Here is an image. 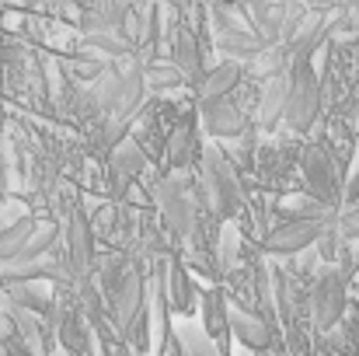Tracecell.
I'll return each mask as SVG.
<instances>
[{"label":"cell","instance_id":"obj_1","mask_svg":"<svg viewBox=\"0 0 359 356\" xmlns=\"http://www.w3.org/2000/svg\"><path fill=\"white\" fill-rule=\"evenodd\" d=\"M199 189L206 206L217 213V220H234L241 206H244V189H241L238 168L227 161V154L217 143L203 147V161H199Z\"/></svg>","mask_w":359,"mask_h":356},{"label":"cell","instance_id":"obj_2","mask_svg":"<svg viewBox=\"0 0 359 356\" xmlns=\"http://www.w3.org/2000/svg\"><path fill=\"white\" fill-rule=\"evenodd\" d=\"M321 112H325L321 81H318L311 60H297V63L290 67V91H286L283 122H286L293 133H311V129L318 126Z\"/></svg>","mask_w":359,"mask_h":356},{"label":"cell","instance_id":"obj_3","mask_svg":"<svg viewBox=\"0 0 359 356\" xmlns=\"http://www.w3.org/2000/svg\"><path fill=\"white\" fill-rule=\"evenodd\" d=\"M300 175H304L311 196H314L321 206H328V210L339 213V206H342V189H346V175H342V164L328 154L325 143L304 147V154H300Z\"/></svg>","mask_w":359,"mask_h":356},{"label":"cell","instance_id":"obj_4","mask_svg":"<svg viewBox=\"0 0 359 356\" xmlns=\"http://www.w3.org/2000/svg\"><path fill=\"white\" fill-rule=\"evenodd\" d=\"M353 265H325L311 286V322L321 336H328L346 311V283Z\"/></svg>","mask_w":359,"mask_h":356},{"label":"cell","instance_id":"obj_5","mask_svg":"<svg viewBox=\"0 0 359 356\" xmlns=\"http://www.w3.org/2000/svg\"><path fill=\"white\" fill-rule=\"evenodd\" d=\"M60 237H63V251L70 258V269H74V279H91L95 276V231H91V217L84 206H74V213L67 217V224L60 228Z\"/></svg>","mask_w":359,"mask_h":356},{"label":"cell","instance_id":"obj_6","mask_svg":"<svg viewBox=\"0 0 359 356\" xmlns=\"http://www.w3.org/2000/svg\"><path fill=\"white\" fill-rule=\"evenodd\" d=\"M335 220H279L265 237L262 255L265 258H293V255L314 248Z\"/></svg>","mask_w":359,"mask_h":356},{"label":"cell","instance_id":"obj_7","mask_svg":"<svg viewBox=\"0 0 359 356\" xmlns=\"http://www.w3.org/2000/svg\"><path fill=\"white\" fill-rule=\"evenodd\" d=\"M199 122L203 129L217 140V143H227V140H241L248 129H255V122L248 119V112L238 105V98H220V102H206L199 105Z\"/></svg>","mask_w":359,"mask_h":356},{"label":"cell","instance_id":"obj_8","mask_svg":"<svg viewBox=\"0 0 359 356\" xmlns=\"http://www.w3.org/2000/svg\"><path fill=\"white\" fill-rule=\"evenodd\" d=\"M203 136H199V112H185V119L175 126L168 150H164V164L171 171H192L203 161Z\"/></svg>","mask_w":359,"mask_h":356},{"label":"cell","instance_id":"obj_9","mask_svg":"<svg viewBox=\"0 0 359 356\" xmlns=\"http://www.w3.org/2000/svg\"><path fill=\"white\" fill-rule=\"evenodd\" d=\"M164 297H168V308L178 318H192V311H196V279H192V269L185 265L182 255L164 258Z\"/></svg>","mask_w":359,"mask_h":356},{"label":"cell","instance_id":"obj_10","mask_svg":"<svg viewBox=\"0 0 359 356\" xmlns=\"http://www.w3.org/2000/svg\"><path fill=\"white\" fill-rule=\"evenodd\" d=\"M231 336L248 353H269L276 346V336H272V325L265 322V315L248 311L234 301H231Z\"/></svg>","mask_w":359,"mask_h":356},{"label":"cell","instance_id":"obj_11","mask_svg":"<svg viewBox=\"0 0 359 356\" xmlns=\"http://www.w3.org/2000/svg\"><path fill=\"white\" fill-rule=\"evenodd\" d=\"M258 84H262V98H258V112H255V129L272 133L283 122V112H286L290 74H276V77H265Z\"/></svg>","mask_w":359,"mask_h":356},{"label":"cell","instance_id":"obj_12","mask_svg":"<svg viewBox=\"0 0 359 356\" xmlns=\"http://www.w3.org/2000/svg\"><path fill=\"white\" fill-rule=\"evenodd\" d=\"M244 81V67L231 63V60H220L217 67H206V77L203 84L196 88V102L206 105V102H220V98H231Z\"/></svg>","mask_w":359,"mask_h":356},{"label":"cell","instance_id":"obj_13","mask_svg":"<svg viewBox=\"0 0 359 356\" xmlns=\"http://www.w3.org/2000/svg\"><path fill=\"white\" fill-rule=\"evenodd\" d=\"M7 297L14 304H21L25 311L39 315L42 322L53 315V304H56V283L53 279H32V283H18V286H7Z\"/></svg>","mask_w":359,"mask_h":356},{"label":"cell","instance_id":"obj_14","mask_svg":"<svg viewBox=\"0 0 359 356\" xmlns=\"http://www.w3.org/2000/svg\"><path fill=\"white\" fill-rule=\"evenodd\" d=\"M140 74H143L147 91H154L157 98H171V95H178V91L189 88L185 77H182V70L171 60H150V63L140 67Z\"/></svg>","mask_w":359,"mask_h":356},{"label":"cell","instance_id":"obj_15","mask_svg":"<svg viewBox=\"0 0 359 356\" xmlns=\"http://www.w3.org/2000/svg\"><path fill=\"white\" fill-rule=\"evenodd\" d=\"M276 220H339V213L328 210V206H321L314 196L290 192V196H279V203H276Z\"/></svg>","mask_w":359,"mask_h":356},{"label":"cell","instance_id":"obj_16","mask_svg":"<svg viewBox=\"0 0 359 356\" xmlns=\"http://www.w3.org/2000/svg\"><path fill=\"white\" fill-rule=\"evenodd\" d=\"M241 269V228L234 220H227L217 237V251H213V272L220 276H234Z\"/></svg>","mask_w":359,"mask_h":356},{"label":"cell","instance_id":"obj_17","mask_svg":"<svg viewBox=\"0 0 359 356\" xmlns=\"http://www.w3.org/2000/svg\"><path fill=\"white\" fill-rule=\"evenodd\" d=\"M175 336H178L185 356H224L220 346H217V343L203 332V325L192 322V318H178V322H175Z\"/></svg>","mask_w":359,"mask_h":356},{"label":"cell","instance_id":"obj_18","mask_svg":"<svg viewBox=\"0 0 359 356\" xmlns=\"http://www.w3.org/2000/svg\"><path fill=\"white\" fill-rule=\"evenodd\" d=\"M342 206L346 210L359 206V140H356V150H353V161H349V175H346V189H342Z\"/></svg>","mask_w":359,"mask_h":356},{"label":"cell","instance_id":"obj_19","mask_svg":"<svg viewBox=\"0 0 359 356\" xmlns=\"http://www.w3.org/2000/svg\"><path fill=\"white\" fill-rule=\"evenodd\" d=\"M339 235L346 237L349 244H359V206L339 213Z\"/></svg>","mask_w":359,"mask_h":356},{"label":"cell","instance_id":"obj_20","mask_svg":"<svg viewBox=\"0 0 359 356\" xmlns=\"http://www.w3.org/2000/svg\"><path fill=\"white\" fill-rule=\"evenodd\" d=\"M4 11H7V4H0V18H4Z\"/></svg>","mask_w":359,"mask_h":356},{"label":"cell","instance_id":"obj_21","mask_svg":"<svg viewBox=\"0 0 359 356\" xmlns=\"http://www.w3.org/2000/svg\"><path fill=\"white\" fill-rule=\"evenodd\" d=\"M238 356H251V353H248V350H244V353H238Z\"/></svg>","mask_w":359,"mask_h":356},{"label":"cell","instance_id":"obj_22","mask_svg":"<svg viewBox=\"0 0 359 356\" xmlns=\"http://www.w3.org/2000/svg\"><path fill=\"white\" fill-rule=\"evenodd\" d=\"M53 356H63V353H53Z\"/></svg>","mask_w":359,"mask_h":356},{"label":"cell","instance_id":"obj_23","mask_svg":"<svg viewBox=\"0 0 359 356\" xmlns=\"http://www.w3.org/2000/svg\"><path fill=\"white\" fill-rule=\"evenodd\" d=\"M307 356H318V353H307Z\"/></svg>","mask_w":359,"mask_h":356},{"label":"cell","instance_id":"obj_24","mask_svg":"<svg viewBox=\"0 0 359 356\" xmlns=\"http://www.w3.org/2000/svg\"><path fill=\"white\" fill-rule=\"evenodd\" d=\"M356 53H359V42H356Z\"/></svg>","mask_w":359,"mask_h":356}]
</instances>
